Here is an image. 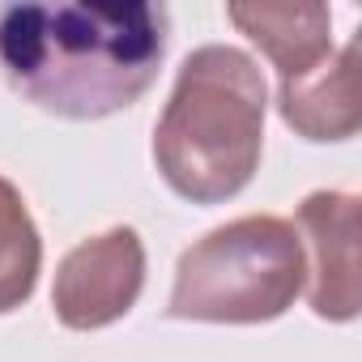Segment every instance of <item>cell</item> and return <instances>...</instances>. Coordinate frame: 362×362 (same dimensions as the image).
Wrapping results in <instances>:
<instances>
[{
    "instance_id": "1",
    "label": "cell",
    "mask_w": 362,
    "mask_h": 362,
    "mask_svg": "<svg viewBox=\"0 0 362 362\" xmlns=\"http://www.w3.org/2000/svg\"><path fill=\"white\" fill-rule=\"evenodd\" d=\"M170 13L149 0H56L0 9V69L9 86L60 119L132 107L158 77Z\"/></svg>"
},
{
    "instance_id": "8",
    "label": "cell",
    "mask_w": 362,
    "mask_h": 362,
    "mask_svg": "<svg viewBox=\"0 0 362 362\" xmlns=\"http://www.w3.org/2000/svg\"><path fill=\"white\" fill-rule=\"evenodd\" d=\"M43 273V239L22 192L0 175V315L30 303Z\"/></svg>"
},
{
    "instance_id": "5",
    "label": "cell",
    "mask_w": 362,
    "mask_h": 362,
    "mask_svg": "<svg viewBox=\"0 0 362 362\" xmlns=\"http://www.w3.org/2000/svg\"><path fill=\"white\" fill-rule=\"evenodd\" d=\"M294 230L303 243L307 269V298L320 320L345 324L358 315V197L349 192H311L298 214Z\"/></svg>"
},
{
    "instance_id": "7",
    "label": "cell",
    "mask_w": 362,
    "mask_h": 362,
    "mask_svg": "<svg viewBox=\"0 0 362 362\" xmlns=\"http://www.w3.org/2000/svg\"><path fill=\"white\" fill-rule=\"evenodd\" d=\"M226 18L269 56L281 81H294L332 56V13L324 5H230Z\"/></svg>"
},
{
    "instance_id": "3",
    "label": "cell",
    "mask_w": 362,
    "mask_h": 362,
    "mask_svg": "<svg viewBox=\"0 0 362 362\" xmlns=\"http://www.w3.org/2000/svg\"><path fill=\"white\" fill-rule=\"evenodd\" d=\"M303 286L307 260L294 222L247 214L209 230L179 256L166 315L201 324H269L294 307Z\"/></svg>"
},
{
    "instance_id": "6",
    "label": "cell",
    "mask_w": 362,
    "mask_h": 362,
    "mask_svg": "<svg viewBox=\"0 0 362 362\" xmlns=\"http://www.w3.org/2000/svg\"><path fill=\"white\" fill-rule=\"evenodd\" d=\"M354 43L332 52L311 73L281 81L277 111L286 128L303 141H349L358 132V86H354Z\"/></svg>"
},
{
    "instance_id": "4",
    "label": "cell",
    "mask_w": 362,
    "mask_h": 362,
    "mask_svg": "<svg viewBox=\"0 0 362 362\" xmlns=\"http://www.w3.org/2000/svg\"><path fill=\"white\" fill-rule=\"evenodd\" d=\"M145 290V243L132 226H111L77 243L52 286L56 320L73 332H94L124 320Z\"/></svg>"
},
{
    "instance_id": "2",
    "label": "cell",
    "mask_w": 362,
    "mask_h": 362,
    "mask_svg": "<svg viewBox=\"0 0 362 362\" xmlns=\"http://www.w3.org/2000/svg\"><path fill=\"white\" fill-rule=\"evenodd\" d=\"M269 86L260 64L226 43H205L179 64L175 90L153 124V162L175 197L222 205L260 166Z\"/></svg>"
}]
</instances>
